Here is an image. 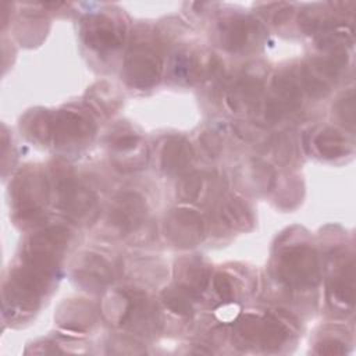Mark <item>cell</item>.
<instances>
[{
	"label": "cell",
	"instance_id": "6da1fadb",
	"mask_svg": "<svg viewBox=\"0 0 356 356\" xmlns=\"http://www.w3.org/2000/svg\"><path fill=\"white\" fill-rule=\"evenodd\" d=\"M273 268L278 281L293 289L313 288L321 278L317 252L303 241L281 245L273 259Z\"/></svg>",
	"mask_w": 356,
	"mask_h": 356
},
{
	"label": "cell",
	"instance_id": "7a4b0ae2",
	"mask_svg": "<svg viewBox=\"0 0 356 356\" xmlns=\"http://www.w3.org/2000/svg\"><path fill=\"white\" fill-rule=\"evenodd\" d=\"M71 232L63 225H50L32 234L24 246L21 264L51 280L68 246Z\"/></svg>",
	"mask_w": 356,
	"mask_h": 356
},
{
	"label": "cell",
	"instance_id": "3957f363",
	"mask_svg": "<svg viewBox=\"0 0 356 356\" xmlns=\"http://www.w3.org/2000/svg\"><path fill=\"white\" fill-rule=\"evenodd\" d=\"M51 185L57 206L70 218L78 222H85L92 218L97 206V196L92 189L76 181L72 168L67 163H53Z\"/></svg>",
	"mask_w": 356,
	"mask_h": 356
},
{
	"label": "cell",
	"instance_id": "277c9868",
	"mask_svg": "<svg viewBox=\"0 0 356 356\" xmlns=\"http://www.w3.org/2000/svg\"><path fill=\"white\" fill-rule=\"evenodd\" d=\"M163 56L149 33H136L125 57L127 82L136 89L153 88L161 78Z\"/></svg>",
	"mask_w": 356,
	"mask_h": 356
},
{
	"label": "cell",
	"instance_id": "5b68a950",
	"mask_svg": "<svg viewBox=\"0 0 356 356\" xmlns=\"http://www.w3.org/2000/svg\"><path fill=\"white\" fill-rule=\"evenodd\" d=\"M235 334L246 346L273 350L286 342L289 327L271 313H245L236 321Z\"/></svg>",
	"mask_w": 356,
	"mask_h": 356
},
{
	"label": "cell",
	"instance_id": "8992f818",
	"mask_svg": "<svg viewBox=\"0 0 356 356\" xmlns=\"http://www.w3.org/2000/svg\"><path fill=\"white\" fill-rule=\"evenodd\" d=\"M11 193L18 221H35L42 216L43 207L47 203L49 182L39 170L29 168L17 177Z\"/></svg>",
	"mask_w": 356,
	"mask_h": 356
},
{
	"label": "cell",
	"instance_id": "52a82bcc",
	"mask_svg": "<svg viewBox=\"0 0 356 356\" xmlns=\"http://www.w3.org/2000/svg\"><path fill=\"white\" fill-rule=\"evenodd\" d=\"M49 282V278L21 264L10 271L4 284V300L22 312H33L39 306Z\"/></svg>",
	"mask_w": 356,
	"mask_h": 356
},
{
	"label": "cell",
	"instance_id": "ba28073f",
	"mask_svg": "<svg viewBox=\"0 0 356 356\" xmlns=\"http://www.w3.org/2000/svg\"><path fill=\"white\" fill-rule=\"evenodd\" d=\"M273 95L264 103V117L270 122L282 120L286 114L298 110L303 99V88L298 71L292 68L278 72L271 83Z\"/></svg>",
	"mask_w": 356,
	"mask_h": 356
},
{
	"label": "cell",
	"instance_id": "9c48e42d",
	"mask_svg": "<svg viewBox=\"0 0 356 356\" xmlns=\"http://www.w3.org/2000/svg\"><path fill=\"white\" fill-rule=\"evenodd\" d=\"M81 35L86 46L90 49L108 51L122 44L125 24L118 15L93 13L81 21Z\"/></svg>",
	"mask_w": 356,
	"mask_h": 356
},
{
	"label": "cell",
	"instance_id": "30bf717a",
	"mask_svg": "<svg viewBox=\"0 0 356 356\" xmlns=\"http://www.w3.org/2000/svg\"><path fill=\"white\" fill-rule=\"evenodd\" d=\"M163 229L167 241L182 249L199 245L206 236L204 218L188 207L172 209L164 218Z\"/></svg>",
	"mask_w": 356,
	"mask_h": 356
},
{
	"label": "cell",
	"instance_id": "8fae6325",
	"mask_svg": "<svg viewBox=\"0 0 356 356\" xmlns=\"http://www.w3.org/2000/svg\"><path fill=\"white\" fill-rule=\"evenodd\" d=\"M218 36L221 46L231 53H243L256 47L263 38V29L252 17L231 15L220 22Z\"/></svg>",
	"mask_w": 356,
	"mask_h": 356
},
{
	"label": "cell",
	"instance_id": "7c38bea8",
	"mask_svg": "<svg viewBox=\"0 0 356 356\" xmlns=\"http://www.w3.org/2000/svg\"><path fill=\"white\" fill-rule=\"evenodd\" d=\"M96 125L83 111L60 110L54 114L53 142L60 147L83 145L95 136Z\"/></svg>",
	"mask_w": 356,
	"mask_h": 356
},
{
	"label": "cell",
	"instance_id": "4fadbf2b",
	"mask_svg": "<svg viewBox=\"0 0 356 356\" xmlns=\"http://www.w3.org/2000/svg\"><path fill=\"white\" fill-rule=\"evenodd\" d=\"M147 217V203L145 197L134 191L118 193L110 204L107 222L121 234L138 229Z\"/></svg>",
	"mask_w": 356,
	"mask_h": 356
},
{
	"label": "cell",
	"instance_id": "5bb4252c",
	"mask_svg": "<svg viewBox=\"0 0 356 356\" xmlns=\"http://www.w3.org/2000/svg\"><path fill=\"white\" fill-rule=\"evenodd\" d=\"M266 75V68L257 65L243 71L227 92L225 103L228 108L232 113H241L256 106L264 90Z\"/></svg>",
	"mask_w": 356,
	"mask_h": 356
},
{
	"label": "cell",
	"instance_id": "9a60e30c",
	"mask_svg": "<svg viewBox=\"0 0 356 356\" xmlns=\"http://www.w3.org/2000/svg\"><path fill=\"white\" fill-rule=\"evenodd\" d=\"M110 147L114 154L113 163L120 170H138L147 161L146 145L140 135L129 128H122V131L115 132L110 139Z\"/></svg>",
	"mask_w": 356,
	"mask_h": 356
},
{
	"label": "cell",
	"instance_id": "2e32d148",
	"mask_svg": "<svg viewBox=\"0 0 356 356\" xmlns=\"http://www.w3.org/2000/svg\"><path fill=\"white\" fill-rule=\"evenodd\" d=\"M74 278L85 289L97 292L113 281L111 264L96 253H83L74 266Z\"/></svg>",
	"mask_w": 356,
	"mask_h": 356
},
{
	"label": "cell",
	"instance_id": "e0dca14e",
	"mask_svg": "<svg viewBox=\"0 0 356 356\" xmlns=\"http://www.w3.org/2000/svg\"><path fill=\"white\" fill-rule=\"evenodd\" d=\"M218 68V60L214 54L204 57L199 51L184 50L174 56L171 70L174 78L188 83L197 82L213 75Z\"/></svg>",
	"mask_w": 356,
	"mask_h": 356
},
{
	"label": "cell",
	"instance_id": "ac0fdd59",
	"mask_svg": "<svg viewBox=\"0 0 356 356\" xmlns=\"http://www.w3.org/2000/svg\"><path fill=\"white\" fill-rule=\"evenodd\" d=\"M328 298L330 302L342 310L353 307L355 302V274L353 260H342L334 270L328 280Z\"/></svg>",
	"mask_w": 356,
	"mask_h": 356
},
{
	"label": "cell",
	"instance_id": "d6986e66",
	"mask_svg": "<svg viewBox=\"0 0 356 356\" xmlns=\"http://www.w3.org/2000/svg\"><path fill=\"white\" fill-rule=\"evenodd\" d=\"M195 157L193 147L184 136H170L160 152V167L168 175L182 174L192 164Z\"/></svg>",
	"mask_w": 356,
	"mask_h": 356
},
{
	"label": "cell",
	"instance_id": "ffe728a7",
	"mask_svg": "<svg viewBox=\"0 0 356 356\" xmlns=\"http://www.w3.org/2000/svg\"><path fill=\"white\" fill-rule=\"evenodd\" d=\"M175 284L191 293L199 296L209 286L211 273L206 263L199 259H185L177 263L174 270Z\"/></svg>",
	"mask_w": 356,
	"mask_h": 356
},
{
	"label": "cell",
	"instance_id": "44dd1931",
	"mask_svg": "<svg viewBox=\"0 0 356 356\" xmlns=\"http://www.w3.org/2000/svg\"><path fill=\"white\" fill-rule=\"evenodd\" d=\"M224 225L236 231H250L254 227V216L250 207L239 197H227L218 210Z\"/></svg>",
	"mask_w": 356,
	"mask_h": 356
},
{
	"label": "cell",
	"instance_id": "7402d4cb",
	"mask_svg": "<svg viewBox=\"0 0 356 356\" xmlns=\"http://www.w3.org/2000/svg\"><path fill=\"white\" fill-rule=\"evenodd\" d=\"M54 114L47 110H32L24 118L22 127L31 140L47 145L53 140Z\"/></svg>",
	"mask_w": 356,
	"mask_h": 356
},
{
	"label": "cell",
	"instance_id": "603a6c76",
	"mask_svg": "<svg viewBox=\"0 0 356 356\" xmlns=\"http://www.w3.org/2000/svg\"><path fill=\"white\" fill-rule=\"evenodd\" d=\"M313 143L317 153L324 159H338L350 152L349 140L335 128L321 129Z\"/></svg>",
	"mask_w": 356,
	"mask_h": 356
},
{
	"label": "cell",
	"instance_id": "cb8c5ba5",
	"mask_svg": "<svg viewBox=\"0 0 356 356\" xmlns=\"http://www.w3.org/2000/svg\"><path fill=\"white\" fill-rule=\"evenodd\" d=\"M88 104L102 115H111L121 103V97L115 88L107 82H99L86 93Z\"/></svg>",
	"mask_w": 356,
	"mask_h": 356
},
{
	"label": "cell",
	"instance_id": "d4e9b609",
	"mask_svg": "<svg viewBox=\"0 0 356 356\" xmlns=\"http://www.w3.org/2000/svg\"><path fill=\"white\" fill-rule=\"evenodd\" d=\"M134 303V292L131 291H114L104 298L103 314L113 324L124 325L129 317V312Z\"/></svg>",
	"mask_w": 356,
	"mask_h": 356
},
{
	"label": "cell",
	"instance_id": "484cf974",
	"mask_svg": "<svg viewBox=\"0 0 356 356\" xmlns=\"http://www.w3.org/2000/svg\"><path fill=\"white\" fill-rule=\"evenodd\" d=\"M245 185L253 192H268L275 182V171L271 165L261 160H252L245 165Z\"/></svg>",
	"mask_w": 356,
	"mask_h": 356
},
{
	"label": "cell",
	"instance_id": "4316f807",
	"mask_svg": "<svg viewBox=\"0 0 356 356\" xmlns=\"http://www.w3.org/2000/svg\"><path fill=\"white\" fill-rule=\"evenodd\" d=\"M95 317L90 306L83 303H70L67 305L65 312H61L60 325L70 331H85L92 325Z\"/></svg>",
	"mask_w": 356,
	"mask_h": 356
},
{
	"label": "cell",
	"instance_id": "83f0119b",
	"mask_svg": "<svg viewBox=\"0 0 356 356\" xmlns=\"http://www.w3.org/2000/svg\"><path fill=\"white\" fill-rule=\"evenodd\" d=\"M161 299L165 307L174 314L188 317L193 313V296L181 286H178L177 284L174 286L165 288L161 293Z\"/></svg>",
	"mask_w": 356,
	"mask_h": 356
},
{
	"label": "cell",
	"instance_id": "f1b7e54d",
	"mask_svg": "<svg viewBox=\"0 0 356 356\" xmlns=\"http://www.w3.org/2000/svg\"><path fill=\"white\" fill-rule=\"evenodd\" d=\"M207 177L203 172H189L177 185V197L184 203L197 202L207 186Z\"/></svg>",
	"mask_w": 356,
	"mask_h": 356
},
{
	"label": "cell",
	"instance_id": "f546056e",
	"mask_svg": "<svg viewBox=\"0 0 356 356\" xmlns=\"http://www.w3.org/2000/svg\"><path fill=\"white\" fill-rule=\"evenodd\" d=\"M295 139L289 134H281L273 142V159L280 165H286L295 157Z\"/></svg>",
	"mask_w": 356,
	"mask_h": 356
},
{
	"label": "cell",
	"instance_id": "4dcf8cb0",
	"mask_svg": "<svg viewBox=\"0 0 356 356\" xmlns=\"http://www.w3.org/2000/svg\"><path fill=\"white\" fill-rule=\"evenodd\" d=\"M213 289L217 293V296L225 303L235 302L239 291L235 278H232V275H229L228 273H222V271L214 275Z\"/></svg>",
	"mask_w": 356,
	"mask_h": 356
},
{
	"label": "cell",
	"instance_id": "1f68e13d",
	"mask_svg": "<svg viewBox=\"0 0 356 356\" xmlns=\"http://www.w3.org/2000/svg\"><path fill=\"white\" fill-rule=\"evenodd\" d=\"M335 113L338 120L345 128L353 131L355 128V93L352 89L345 92L335 104Z\"/></svg>",
	"mask_w": 356,
	"mask_h": 356
},
{
	"label": "cell",
	"instance_id": "d6a6232c",
	"mask_svg": "<svg viewBox=\"0 0 356 356\" xmlns=\"http://www.w3.org/2000/svg\"><path fill=\"white\" fill-rule=\"evenodd\" d=\"M199 142L203 152L210 159H217L222 152V139L214 131H203L199 136Z\"/></svg>",
	"mask_w": 356,
	"mask_h": 356
},
{
	"label": "cell",
	"instance_id": "836d02e7",
	"mask_svg": "<svg viewBox=\"0 0 356 356\" xmlns=\"http://www.w3.org/2000/svg\"><path fill=\"white\" fill-rule=\"evenodd\" d=\"M316 353L317 355H342L345 353V343L337 338H323L317 345H316Z\"/></svg>",
	"mask_w": 356,
	"mask_h": 356
},
{
	"label": "cell",
	"instance_id": "e575fe53",
	"mask_svg": "<svg viewBox=\"0 0 356 356\" xmlns=\"http://www.w3.org/2000/svg\"><path fill=\"white\" fill-rule=\"evenodd\" d=\"M236 132L239 136H242L245 140H257V138L263 134V131L259 127H252L248 124H239L236 128Z\"/></svg>",
	"mask_w": 356,
	"mask_h": 356
},
{
	"label": "cell",
	"instance_id": "d590c367",
	"mask_svg": "<svg viewBox=\"0 0 356 356\" xmlns=\"http://www.w3.org/2000/svg\"><path fill=\"white\" fill-rule=\"evenodd\" d=\"M292 15V7L288 4H278V10L274 13L273 17V22L275 25H281L285 24Z\"/></svg>",
	"mask_w": 356,
	"mask_h": 356
}]
</instances>
